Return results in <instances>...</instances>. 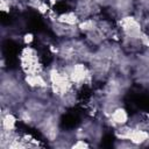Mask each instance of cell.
I'll list each match as a JSON object with an SVG mask.
<instances>
[{
  "label": "cell",
  "mask_w": 149,
  "mask_h": 149,
  "mask_svg": "<svg viewBox=\"0 0 149 149\" xmlns=\"http://www.w3.org/2000/svg\"><path fill=\"white\" fill-rule=\"evenodd\" d=\"M22 38H23V43H24L26 45H30V44L34 42V35H33V34H30V33L26 34Z\"/></svg>",
  "instance_id": "cell-4"
},
{
  "label": "cell",
  "mask_w": 149,
  "mask_h": 149,
  "mask_svg": "<svg viewBox=\"0 0 149 149\" xmlns=\"http://www.w3.org/2000/svg\"><path fill=\"white\" fill-rule=\"evenodd\" d=\"M16 125H17V118L10 113V111L6 112L5 108H2L1 113V130H16Z\"/></svg>",
  "instance_id": "cell-2"
},
{
  "label": "cell",
  "mask_w": 149,
  "mask_h": 149,
  "mask_svg": "<svg viewBox=\"0 0 149 149\" xmlns=\"http://www.w3.org/2000/svg\"><path fill=\"white\" fill-rule=\"evenodd\" d=\"M88 147H90V144L84 139L76 140V142L71 144V148H88Z\"/></svg>",
  "instance_id": "cell-3"
},
{
  "label": "cell",
  "mask_w": 149,
  "mask_h": 149,
  "mask_svg": "<svg viewBox=\"0 0 149 149\" xmlns=\"http://www.w3.org/2000/svg\"><path fill=\"white\" fill-rule=\"evenodd\" d=\"M129 114L127 112L126 108L121 107V106H118L111 114L109 116H107V121H108V125L112 126L113 128H116L119 126H122V125H126L129 122Z\"/></svg>",
  "instance_id": "cell-1"
}]
</instances>
